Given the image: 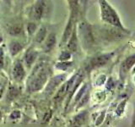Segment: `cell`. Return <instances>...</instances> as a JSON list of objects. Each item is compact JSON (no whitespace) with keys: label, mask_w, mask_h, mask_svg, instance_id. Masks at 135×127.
<instances>
[{"label":"cell","mask_w":135,"mask_h":127,"mask_svg":"<svg viewBox=\"0 0 135 127\" xmlns=\"http://www.w3.org/2000/svg\"><path fill=\"white\" fill-rule=\"evenodd\" d=\"M48 78V72L43 64H39L34 68L28 80V87L31 92H38L46 85Z\"/></svg>","instance_id":"6da1fadb"},{"label":"cell","mask_w":135,"mask_h":127,"mask_svg":"<svg viewBox=\"0 0 135 127\" xmlns=\"http://www.w3.org/2000/svg\"><path fill=\"white\" fill-rule=\"evenodd\" d=\"M99 3L100 8V15L102 20L105 21V23L112 25L115 27L123 29L120 18L116 10L107 1L102 0V1H100Z\"/></svg>","instance_id":"7a4b0ae2"},{"label":"cell","mask_w":135,"mask_h":127,"mask_svg":"<svg viewBox=\"0 0 135 127\" xmlns=\"http://www.w3.org/2000/svg\"><path fill=\"white\" fill-rule=\"evenodd\" d=\"M66 79V75L62 74V75H58L52 77L50 80V81L48 82L47 86L45 88V92L48 94L52 93L56 89L60 86V84L62 83Z\"/></svg>","instance_id":"3957f363"},{"label":"cell","mask_w":135,"mask_h":127,"mask_svg":"<svg viewBox=\"0 0 135 127\" xmlns=\"http://www.w3.org/2000/svg\"><path fill=\"white\" fill-rule=\"evenodd\" d=\"M112 57V54H102V55H99V56H96L95 58H93L90 61L89 64V66H90L91 69L93 68H97L100 66L104 65L105 64H107V61L109 60Z\"/></svg>","instance_id":"277c9868"},{"label":"cell","mask_w":135,"mask_h":127,"mask_svg":"<svg viewBox=\"0 0 135 127\" xmlns=\"http://www.w3.org/2000/svg\"><path fill=\"white\" fill-rule=\"evenodd\" d=\"M25 75V71L24 66L20 60H16L13 68V76L17 81H21Z\"/></svg>","instance_id":"5b68a950"},{"label":"cell","mask_w":135,"mask_h":127,"mask_svg":"<svg viewBox=\"0 0 135 127\" xmlns=\"http://www.w3.org/2000/svg\"><path fill=\"white\" fill-rule=\"evenodd\" d=\"M37 56H38L37 51L33 47H30L25 53V62L26 64L27 67L30 68L33 65V63L35 62Z\"/></svg>","instance_id":"8992f818"},{"label":"cell","mask_w":135,"mask_h":127,"mask_svg":"<svg viewBox=\"0 0 135 127\" xmlns=\"http://www.w3.org/2000/svg\"><path fill=\"white\" fill-rule=\"evenodd\" d=\"M134 65H135V54H133L127 58L125 60H123V62L122 63L121 69H120L121 74L123 75L127 74V72H128Z\"/></svg>","instance_id":"52a82bcc"},{"label":"cell","mask_w":135,"mask_h":127,"mask_svg":"<svg viewBox=\"0 0 135 127\" xmlns=\"http://www.w3.org/2000/svg\"><path fill=\"white\" fill-rule=\"evenodd\" d=\"M68 49L70 52H76L78 48V37H77V29H76V25L74 28V31L72 32V35L68 41Z\"/></svg>","instance_id":"ba28073f"},{"label":"cell","mask_w":135,"mask_h":127,"mask_svg":"<svg viewBox=\"0 0 135 127\" xmlns=\"http://www.w3.org/2000/svg\"><path fill=\"white\" fill-rule=\"evenodd\" d=\"M43 10H44V2L42 1L37 2L33 6V8L31 10L32 17L35 20H40L42 14H43Z\"/></svg>","instance_id":"9c48e42d"},{"label":"cell","mask_w":135,"mask_h":127,"mask_svg":"<svg viewBox=\"0 0 135 127\" xmlns=\"http://www.w3.org/2000/svg\"><path fill=\"white\" fill-rule=\"evenodd\" d=\"M56 35L54 33H51L48 35V37H46V39L44 43V50L45 52H50L51 50H52L53 48L56 45Z\"/></svg>","instance_id":"30bf717a"},{"label":"cell","mask_w":135,"mask_h":127,"mask_svg":"<svg viewBox=\"0 0 135 127\" xmlns=\"http://www.w3.org/2000/svg\"><path fill=\"white\" fill-rule=\"evenodd\" d=\"M23 45L18 41H12L9 43V51L12 56H15L23 49Z\"/></svg>","instance_id":"8fae6325"},{"label":"cell","mask_w":135,"mask_h":127,"mask_svg":"<svg viewBox=\"0 0 135 127\" xmlns=\"http://www.w3.org/2000/svg\"><path fill=\"white\" fill-rule=\"evenodd\" d=\"M46 35V28L45 26H41L39 29V31H38L37 34L36 35L35 41L37 42V43H41V42L45 40Z\"/></svg>","instance_id":"7c38bea8"},{"label":"cell","mask_w":135,"mask_h":127,"mask_svg":"<svg viewBox=\"0 0 135 127\" xmlns=\"http://www.w3.org/2000/svg\"><path fill=\"white\" fill-rule=\"evenodd\" d=\"M86 114H87V113H86V111H84V112H83V113H80V114H79L77 116H75L74 118V125H77V126H79V125H82L83 123L85 121V119H86Z\"/></svg>","instance_id":"4fadbf2b"},{"label":"cell","mask_w":135,"mask_h":127,"mask_svg":"<svg viewBox=\"0 0 135 127\" xmlns=\"http://www.w3.org/2000/svg\"><path fill=\"white\" fill-rule=\"evenodd\" d=\"M72 65H73V62H60L56 64V68L60 70H67Z\"/></svg>","instance_id":"5bb4252c"},{"label":"cell","mask_w":135,"mask_h":127,"mask_svg":"<svg viewBox=\"0 0 135 127\" xmlns=\"http://www.w3.org/2000/svg\"><path fill=\"white\" fill-rule=\"evenodd\" d=\"M8 31H9V33L13 36H18L20 34V32L22 31V28H21L20 25H15V26H12Z\"/></svg>","instance_id":"9a60e30c"},{"label":"cell","mask_w":135,"mask_h":127,"mask_svg":"<svg viewBox=\"0 0 135 127\" xmlns=\"http://www.w3.org/2000/svg\"><path fill=\"white\" fill-rule=\"evenodd\" d=\"M70 58H71V53L69 51H62L60 54V56H59V59H60L62 62L68 61Z\"/></svg>","instance_id":"2e32d148"},{"label":"cell","mask_w":135,"mask_h":127,"mask_svg":"<svg viewBox=\"0 0 135 127\" xmlns=\"http://www.w3.org/2000/svg\"><path fill=\"white\" fill-rule=\"evenodd\" d=\"M36 28H37V26L35 23H29L27 25V28H26L29 36H31L32 34L36 31Z\"/></svg>","instance_id":"e0dca14e"},{"label":"cell","mask_w":135,"mask_h":127,"mask_svg":"<svg viewBox=\"0 0 135 127\" xmlns=\"http://www.w3.org/2000/svg\"><path fill=\"white\" fill-rule=\"evenodd\" d=\"M88 99H89V94H88V93H84V95L82 97V98L79 100V103L78 105L77 108H79L80 107H82V106H84V104L88 101Z\"/></svg>","instance_id":"ac0fdd59"},{"label":"cell","mask_w":135,"mask_h":127,"mask_svg":"<svg viewBox=\"0 0 135 127\" xmlns=\"http://www.w3.org/2000/svg\"><path fill=\"white\" fill-rule=\"evenodd\" d=\"M4 65V52L2 47H0V69Z\"/></svg>","instance_id":"d6986e66"},{"label":"cell","mask_w":135,"mask_h":127,"mask_svg":"<svg viewBox=\"0 0 135 127\" xmlns=\"http://www.w3.org/2000/svg\"><path fill=\"white\" fill-rule=\"evenodd\" d=\"M20 117V111H14L11 114H10V119L12 120H17V119H19Z\"/></svg>","instance_id":"ffe728a7"},{"label":"cell","mask_w":135,"mask_h":127,"mask_svg":"<svg viewBox=\"0 0 135 127\" xmlns=\"http://www.w3.org/2000/svg\"><path fill=\"white\" fill-rule=\"evenodd\" d=\"M3 88L2 87L1 89H0V99H1V97L3 96Z\"/></svg>","instance_id":"44dd1931"},{"label":"cell","mask_w":135,"mask_h":127,"mask_svg":"<svg viewBox=\"0 0 135 127\" xmlns=\"http://www.w3.org/2000/svg\"><path fill=\"white\" fill-rule=\"evenodd\" d=\"M2 41H3V39H2V37H0V43L2 42Z\"/></svg>","instance_id":"7402d4cb"},{"label":"cell","mask_w":135,"mask_h":127,"mask_svg":"<svg viewBox=\"0 0 135 127\" xmlns=\"http://www.w3.org/2000/svg\"><path fill=\"white\" fill-rule=\"evenodd\" d=\"M0 119H1V112H0Z\"/></svg>","instance_id":"603a6c76"},{"label":"cell","mask_w":135,"mask_h":127,"mask_svg":"<svg viewBox=\"0 0 135 127\" xmlns=\"http://www.w3.org/2000/svg\"><path fill=\"white\" fill-rule=\"evenodd\" d=\"M134 82H135V76H134Z\"/></svg>","instance_id":"cb8c5ba5"},{"label":"cell","mask_w":135,"mask_h":127,"mask_svg":"<svg viewBox=\"0 0 135 127\" xmlns=\"http://www.w3.org/2000/svg\"><path fill=\"white\" fill-rule=\"evenodd\" d=\"M0 87H1V84H0Z\"/></svg>","instance_id":"d4e9b609"}]
</instances>
